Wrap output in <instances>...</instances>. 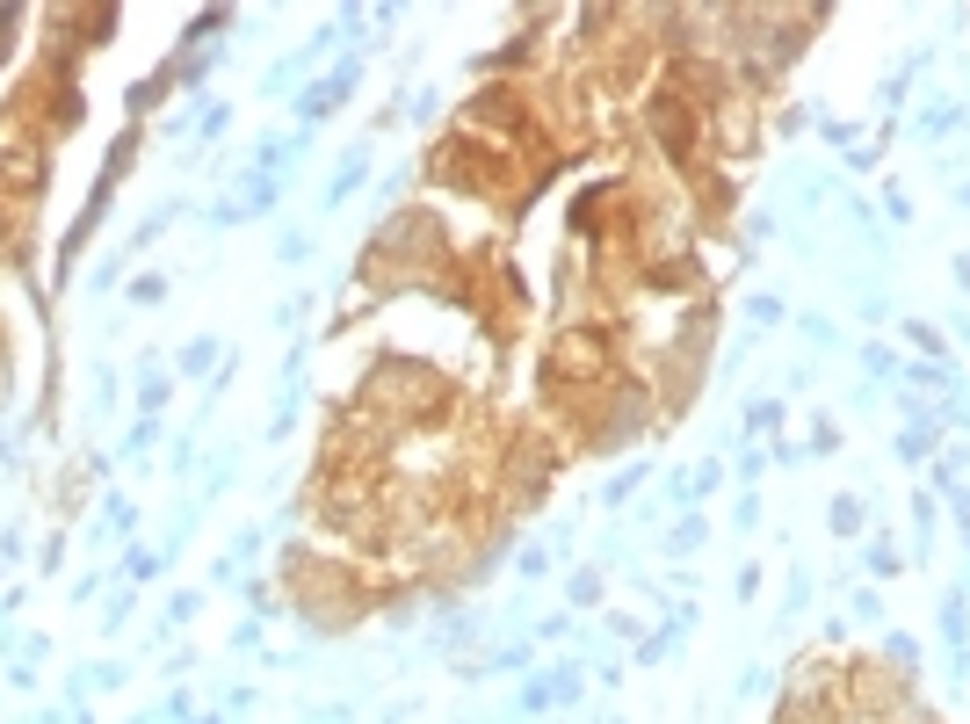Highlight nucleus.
Masks as SVG:
<instances>
[{"label":"nucleus","mask_w":970,"mask_h":724,"mask_svg":"<svg viewBox=\"0 0 970 724\" xmlns=\"http://www.w3.org/2000/svg\"><path fill=\"white\" fill-rule=\"evenodd\" d=\"M826 522H833L840 536H855V529H862V500H833V515H826Z\"/></svg>","instance_id":"7"},{"label":"nucleus","mask_w":970,"mask_h":724,"mask_svg":"<svg viewBox=\"0 0 970 724\" xmlns=\"http://www.w3.org/2000/svg\"><path fill=\"white\" fill-rule=\"evenodd\" d=\"M833 449H840V420H811V449H804V457H833Z\"/></svg>","instance_id":"5"},{"label":"nucleus","mask_w":970,"mask_h":724,"mask_svg":"<svg viewBox=\"0 0 970 724\" xmlns=\"http://www.w3.org/2000/svg\"><path fill=\"white\" fill-rule=\"evenodd\" d=\"M905 362L884 348V341H862V384H884V377H898Z\"/></svg>","instance_id":"2"},{"label":"nucleus","mask_w":970,"mask_h":724,"mask_svg":"<svg viewBox=\"0 0 970 724\" xmlns=\"http://www.w3.org/2000/svg\"><path fill=\"white\" fill-rule=\"evenodd\" d=\"M884 218H891V225H913V196H905V189H898V181H891V189H884Z\"/></svg>","instance_id":"6"},{"label":"nucleus","mask_w":970,"mask_h":724,"mask_svg":"<svg viewBox=\"0 0 970 724\" xmlns=\"http://www.w3.org/2000/svg\"><path fill=\"white\" fill-rule=\"evenodd\" d=\"M869 572H898V551H891V543H869Z\"/></svg>","instance_id":"8"},{"label":"nucleus","mask_w":970,"mask_h":724,"mask_svg":"<svg viewBox=\"0 0 970 724\" xmlns=\"http://www.w3.org/2000/svg\"><path fill=\"white\" fill-rule=\"evenodd\" d=\"M746 319H753V326H782V319H790V305H782V297H768V290H761V297H753V305H746Z\"/></svg>","instance_id":"4"},{"label":"nucleus","mask_w":970,"mask_h":724,"mask_svg":"<svg viewBox=\"0 0 970 724\" xmlns=\"http://www.w3.org/2000/svg\"><path fill=\"white\" fill-rule=\"evenodd\" d=\"M963 124H970V109H963L956 95H942V102H927V109H920V124H913V131L934 145V138H949V131H963Z\"/></svg>","instance_id":"1"},{"label":"nucleus","mask_w":970,"mask_h":724,"mask_svg":"<svg viewBox=\"0 0 970 724\" xmlns=\"http://www.w3.org/2000/svg\"><path fill=\"white\" fill-rule=\"evenodd\" d=\"M797 326H804V341H811V348H847V334H840V326H833L826 312H804Z\"/></svg>","instance_id":"3"}]
</instances>
